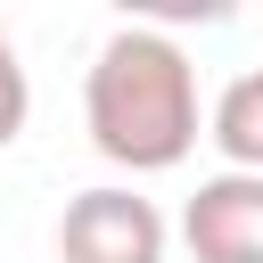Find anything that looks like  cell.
<instances>
[{
  "mask_svg": "<svg viewBox=\"0 0 263 263\" xmlns=\"http://www.w3.org/2000/svg\"><path fill=\"white\" fill-rule=\"evenodd\" d=\"M90 148L123 173H173L197 148V66L156 25H115L82 74Z\"/></svg>",
  "mask_w": 263,
  "mask_h": 263,
  "instance_id": "6da1fadb",
  "label": "cell"
},
{
  "mask_svg": "<svg viewBox=\"0 0 263 263\" xmlns=\"http://www.w3.org/2000/svg\"><path fill=\"white\" fill-rule=\"evenodd\" d=\"M58 263H164V214L140 189L99 181V189L66 197V214H58Z\"/></svg>",
  "mask_w": 263,
  "mask_h": 263,
  "instance_id": "7a4b0ae2",
  "label": "cell"
},
{
  "mask_svg": "<svg viewBox=\"0 0 263 263\" xmlns=\"http://www.w3.org/2000/svg\"><path fill=\"white\" fill-rule=\"evenodd\" d=\"M181 238L197 263H263V173H205L181 205Z\"/></svg>",
  "mask_w": 263,
  "mask_h": 263,
  "instance_id": "3957f363",
  "label": "cell"
},
{
  "mask_svg": "<svg viewBox=\"0 0 263 263\" xmlns=\"http://www.w3.org/2000/svg\"><path fill=\"white\" fill-rule=\"evenodd\" d=\"M205 140L222 148V173H263V66L222 82V99L205 115Z\"/></svg>",
  "mask_w": 263,
  "mask_h": 263,
  "instance_id": "277c9868",
  "label": "cell"
},
{
  "mask_svg": "<svg viewBox=\"0 0 263 263\" xmlns=\"http://www.w3.org/2000/svg\"><path fill=\"white\" fill-rule=\"evenodd\" d=\"M25 115H33V82H25V66H16V41H8V16H0V148L25 132Z\"/></svg>",
  "mask_w": 263,
  "mask_h": 263,
  "instance_id": "5b68a950",
  "label": "cell"
}]
</instances>
